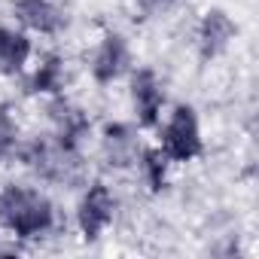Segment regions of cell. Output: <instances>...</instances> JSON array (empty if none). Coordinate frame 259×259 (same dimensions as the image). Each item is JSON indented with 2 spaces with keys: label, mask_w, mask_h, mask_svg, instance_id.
Here are the masks:
<instances>
[{
  "label": "cell",
  "mask_w": 259,
  "mask_h": 259,
  "mask_svg": "<svg viewBox=\"0 0 259 259\" xmlns=\"http://www.w3.org/2000/svg\"><path fill=\"white\" fill-rule=\"evenodd\" d=\"M128 79V98H132V113H135V125L141 132H156V125L162 122L165 110H168V95H165V82L162 76L147 67V64H135Z\"/></svg>",
  "instance_id": "obj_5"
},
{
  "label": "cell",
  "mask_w": 259,
  "mask_h": 259,
  "mask_svg": "<svg viewBox=\"0 0 259 259\" xmlns=\"http://www.w3.org/2000/svg\"><path fill=\"white\" fill-rule=\"evenodd\" d=\"M16 159L43 183L52 186H82L85 183V156L64 147L52 132L37 138H22Z\"/></svg>",
  "instance_id": "obj_2"
},
{
  "label": "cell",
  "mask_w": 259,
  "mask_h": 259,
  "mask_svg": "<svg viewBox=\"0 0 259 259\" xmlns=\"http://www.w3.org/2000/svg\"><path fill=\"white\" fill-rule=\"evenodd\" d=\"M135 67V49L122 31H104L89 55V76L98 89L116 85L119 79H125Z\"/></svg>",
  "instance_id": "obj_4"
},
{
  "label": "cell",
  "mask_w": 259,
  "mask_h": 259,
  "mask_svg": "<svg viewBox=\"0 0 259 259\" xmlns=\"http://www.w3.org/2000/svg\"><path fill=\"white\" fill-rule=\"evenodd\" d=\"M37 58L34 37L19 25H0V76H25L31 61Z\"/></svg>",
  "instance_id": "obj_12"
},
{
  "label": "cell",
  "mask_w": 259,
  "mask_h": 259,
  "mask_svg": "<svg viewBox=\"0 0 259 259\" xmlns=\"http://www.w3.org/2000/svg\"><path fill=\"white\" fill-rule=\"evenodd\" d=\"M150 7H168V4H174V0H147Z\"/></svg>",
  "instance_id": "obj_15"
},
{
  "label": "cell",
  "mask_w": 259,
  "mask_h": 259,
  "mask_svg": "<svg viewBox=\"0 0 259 259\" xmlns=\"http://www.w3.org/2000/svg\"><path fill=\"white\" fill-rule=\"evenodd\" d=\"M156 147L171 159V165H192L204 156L201 116L192 104L177 101L171 110H165L162 122L156 125Z\"/></svg>",
  "instance_id": "obj_3"
},
{
  "label": "cell",
  "mask_w": 259,
  "mask_h": 259,
  "mask_svg": "<svg viewBox=\"0 0 259 259\" xmlns=\"http://www.w3.org/2000/svg\"><path fill=\"white\" fill-rule=\"evenodd\" d=\"M10 13H13V22L22 31H28L31 37L55 40L70 25L67 7L61 4V0H13Z\"/></svg>",
  "instance_id": "obj_8"
},
{
  "label": "cell",
  "mask_w": 259,
  "mask_h": 259,
  "mask_svg": "<svg viewBox=\"0 0 259 259\" xmlns=\"http://www.w3.org/2000/svg\"><path fill=\"white\" fill-rule=\"evenodd\" d=\"M116 195L104 180H85L82 192L76 198V210H73V223L76 232L82 235V241H98L116 220Z\"/></svg>",
  "instance_id": "obj_6"
},
{
  "label": "cell",
  "mask_w": 259,
  "mask_h": 259,
  "mask_svg": "<svg viewBox=\"0 0 259 259\" xmlns=\"http://www.w3.org/2000/svg\"><path fill=\"white\" fill-rule=\"evenodd\" d=\"M46 119L52 125V135L64 147L79 150V153L85 150V144L92 138V119L79 104H73L67 98V92L55 95V98H46Z\"/></svg>",
  "instance_id": "obj_10"
},
{
  "label": "cell",
  "mask_w": 259,
  "mask_h": 259,
  "mask_svg": "<svg viewBox=\"0 0 259 259\" xmlns=\"http://www.w3.org/2000/svg\"><path fill=\"white\" fill-rule=\"evenodd\" d=\"M25 92L34 98H55L67 92V58L61 52H43L25 70Z\"/></svg>",
  "instance_id": "obj_11"
},
{
  "label": "cell",
  "mask_w": 259,
  "mask_h": 259,
  "mask_svg": "<svg viewBox=\"0 0 259 259\" xmlns=\"http://www.w3.org/2000/svg\"><path fill=\"white\" fill-rule=\"evenodd\" d=\"M22 125L16 116V107L10 101H0V162L16 159L19 147H22Z\"/></svg>",
  "instance_id": "obj_14"
},
{
  "label": "cell",
  "mask_w": 259,
  "mask_h": 259,
  "mask_svg": "<svg viewBox=\"0 0 259 259\" xmlns=\"http://www.w3.org/2000/svg\"><path fill=\"white\" fill-rule=\"evenodd\" d=\"M238 40V22L223 7H207L195 25V52L204 64L220 61Z\"/></svg>",
  "instance_id": "obj_7"
},
{
  "label": "cell",
  "mask_w": 259,
  "mask_h": 259,
  "mask_svg": "<svg viewBox=\"0 0 259 259\" xmlns=\"http://www.w3.org/2000/svg\"><path fill=\"white\" fill-rule=\"evenodd\" d=\"M98 147H101V159L107 162V168L125 171V168H135L141 150H144V138H141V128L135 122H104L101 132H98Z\"/></svg>",
  "instance_id": "obj_9"
},
{
  "label": "cell",
  "mask_w": 259,
  "mask_h": 259,
  "mask_svg": "<svg viewBox=\"0 0 259 259\" xmlns=\"http://www.w3.org/2000/svg\"><path fill=\"white\" fill-rule=\"evenodd\" d=\"M55 201L31 183L0 186V229L16 241H40L55 232Z\"/></svg>",
  "instance_id": "obj_1"
},
{
  "label": "cell",
  "mask_w": 259,
  "mask_h": 259,
  "mask_svg": "<svg viewBox=\"0 0 259 259\" xmlns=\"http://www.w3.org/2000/svg\"><path fill=\"white\" fill-rule=\"evenodd\" d=\"M135 168L141 171V180H144V186H147L150 195H159V192L168 189V180H171V159H168L156 144H150V147L144 144V150H141Z\"/></svg>",
  "instance_id": "obj_13"
}]
</instances>
